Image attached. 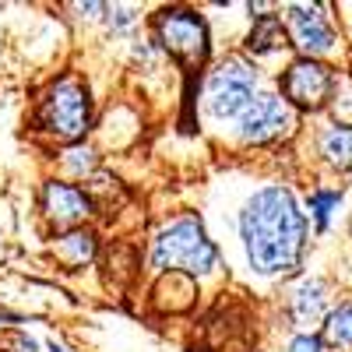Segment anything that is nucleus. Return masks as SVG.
Returning <instances> with one entry per match:
<instances>
[{
	"label": "nucleus",
	"mask_w": 352,
	"mask_h": 352,
	"mask_svg": "<svg viewBox=\"0 0 352 352\" xmlns=\"http://www.w3.org/2000/svg\"><path fill=\"white\" fill-rule=\"evenodd\" d=\"M155 32H159V43L176 60H184L187 67L204 64V56H208V28L194 11H184V8L162 11L155 18Z\"/></svg>",
	"instance_id": "obj_5"
},
{
	"label": "nucleus",
	"mask_w": 352,
	"mask_h": 352,
	"mask_svg": "<svg viewBox=\"0 0 352 352\" xmlns=\"http://www.w3.org/2000/svg\"><path fill=\"white\" fill-rule=\"evenodd\" d=\"M50 352H67V349H60V345H50Z\"/></svg>",
	"instance_id": "obj_19"
},
{
	"label": "nucleus",
	"mask_w": 352,
	"mask_h": 352,
	"mask_svg": "<svg viewBox=\"0 0 352 352\" xmlns=\"http://www.w3.org/2000/svg\"><path fill=\"white\" fill-rule=\"evenodd\" d=\"M289 352H320V342L314 335H300L296 342L289 345Z\"/></svg>",
	"instance_id": "obj_18"
},
{
	"label": "nucleus",
	"mask_w": 352,
	"mask_h": 352,
	"mask_svg": "<svg viewBox=\"0 0 352 352\" xmlns=\"http://www.w3.org/2000/svg\"><path fill=\"white\" fill-rule=\"evenodd\" d=\"M320 152L328 155L331 166L352 169V124L349 127H328L320 138Z\"/></svg>",
	"instance_id": "obj_11"
},
{
	"label": "nucleus",
	"mask_w": 352,
	"mask_h": 352,
	"mask_svg": "<svg viewBox=\"0 0 352 352\" xmlns=\"http://www.w3.org/2000/svg\"><path fill=\"white\" fill-rule=\"evenodd\" d=\"M204 99H208V109L215 116H240L250 102H254V67L240 56H229L222 60L212 78L208 88H204Z\"/></svg>",
	"instance_id": "obj_4"
},
{
	"label": "nucleus",
	"mask_w": 352,
	"mask_h": 352,
	"mask_svg": "<svg viewBox=\"0 0 352 352\" xmlns=\"http://www.w3.org/2000/svg\"><path fill=\"white\" fill-rule=\"evenodd\" d=\"M328 310V292L320 282H303L296 292H292V317L300 324H317Z\"/></svg>",
	"instance_id": "obj_10"
},
{
	"label": "nucleus",
	"mask_w": 352,
	"mask_h": 352,
	"mask_svg": "<svg viewBox=\"0 0 352 352\" xmlns=\"http://www.w3.org/2000/svg\"><path fill=\"white\" fill-rule=\"evenodd\" d=\"M39 124L64 138V141H78L88 127V92L78 78H60L43 99L39 106Z\"/></svg>",
	"instance_id": "obj_3"
},
{
	"label": "nucleus",
	"mask_w": 352,
	"mask_h": 352,
	"mask_svg": "<svg viewBox=\"0 0 352 352\" xmlns=\"http://www.w3.org/2000/svg\"><path fill=\"white\" fill-rule=\"evenodd\" d=\"M240 236L261 275H285L300 264L307 219L285 187H264L247 201L240 215Z\"/></svg>",
	"instance_id": "obj_1"
},
{
	"label": "nucleus",
	"mask_w": 352,
	"mask_h": 352,
	"mask_svg": "<svg viewBox=\"0 0 352 352\" xmlns=\"http://www.w3.org/2000/svg\"><path fill=\"white\" fill-rule=\"evenodd\" d=\"M285 99L292 106H303V109H320L331 92H335V74L324 67V64H317L310 60V56H303V60H296L289 71H285Z\"/></svg>",
	"instance_id": "obj_7"
},
{
	"label": "nucleus",
	"mask_w": 352,
	"mask_h": 352,
	"mask_svg": "<svg viewBox=\"0 0 352 352\" xmlns=\"http://www.w3.org/2000/svg\"><path fill=\"white\" fill-rule=\"evenodd\" d=\"M0 349L4 352H36V342L21 331H8V335H0Z\"/></svg>",
	"instance_id": "obj_17"
},
{
	"label": "nucleus",
	"mask_w": 352,
	"mask_h": 352,
	"mask_svg": "<svg viewBox=\"0 0 352 352\" xmlns=\"http://www.w3.org/2000/svg\"><path fill=\"white\" fill-rule=\"evenodd\" d=\"M282 43H285L282 21H278L275 14H261L257 25H254V32H250V39H247V46H250L254 53H272V50H278Z\"/></svg>",
	"instance_id": "obj_13"
},
{
	"label": "nucleus",
	"mask_w": 352,
	"mask_h": 352,
	"mask_svg": "<svg viewBox=\"0 0 352 352\" xmlns=\"http://www.w3.org/2000/svg\"><path fill=\"white\" fill-rule=\"evenodd\" d=\"M335 204H338V194H324V190H320V194H314V197H310V212H314V219H317L320 226H324Z\"/></svg>",
	"instance_id": "obj_15"
},
{
	"label": "nucleus",
	"mask_w": 352,
	"mask_h": 352,
	"mask_svg": "<svg viewBox=\"0 0 352 352\" xmlns=\"http://www.w3.org/2000/svg\"><path fill=\"white\" fill-rule=\"evenodd\" d=\"M240 138L243 141H272V138H282L292 131V124H296V116H292V106L278 96H257L240 116Z\"/></svg>",
	"instance_id": "obj_6"
},
{
	"label": "nucleus",
	"mask_w": 352,
	"mask_h": 352,
	"mask_svg": "<svg viewBox=\"0 0 352 352\" xmlns=\"http://www.w3.org/2000/svg\"><path fill=\"white\" fill-rule=\"evenodd\" d=\"M215 261H219V250L204 236V226L197 219H176L152 243V264L162 272L204 275L215 268Z\"/></svg>",
	"instance_id": "obj_2"
},
{
	"label": "nucleus",
	"mask_w": 352,
	"mask_h": 352,
	"mask_svg": "<svg viewBox=\"0 0 352 352\" xmlns=\"http://www.w3.org/2000/svg\"><path fill=\"white\" fill-rule=\"evenodd\" d=\"M92 254H96V236L92 232H67V236L56 240V257H60L64 264H71V268L85 264Z\"/></svg>",
	"instance_id": "obj_12"
},
{
	"label": "nucleus",
	"mask_w": 352,
	"mask_h": 352,
	"mask_svg": "<svg viewBox=\"0 0 352 352\" xmlns=\"http://www.w3.org/2000/svg\"><path fill=\"white\" fill-rule=\"evenodd\" d=\"M289 32H292V39H296V46L310 56L328 53L331 43H335L324 14H320L317 8H289Z\"/></svg>",
	"instance_id": "obj_8"
},
{
	"label": "nucleus",
	"mask_w": 352,
	"mask_h": 352,
	"mask_svg": "<svg viewBox=\"0 0 352 352\" xmlns=\"http://www.w3.org/2000/svg\"><path fill=\"white\" fill-rule=\"evenodd\" d=\"M43 208H46V219L56 222V226H74L88 215V197L71 187V184H46L43 190Z\"/></svg>",
	"instance_id": "obj_9"
},
{
	"label": "nucleus",
	"mask_w": 352,
	"mask_h": 352,
	"mask_svg": "<svg viewBox=\"0 0 352 352\" xmlns=\"http://www.w3.org/2000/svg\"><path fill=\"white\" fill-rule=\"evenodd\" d=\"M324 338L331 345H352V307H342L328 317L324 324Z\"/></svg>",
	"instance_id": "obj_14"
},
{
	"label": "nucleus",
	"mask_w": 352,
	"mask_h": 352,
	"mask_svg": "<svg viewBox=\"0 0 352 352\" xmlns=\"http://www.w3.org/2000/svg\"><path fill=\"white\" fill-rule=\"evenodd\" d=\"M64 162H67V169H71V173H78V176H81V173H88V169L96 166V155H92V148H71Z\"/></svg>",
	"instance_id": "obj_16"
}]
</instances>
